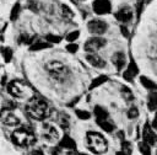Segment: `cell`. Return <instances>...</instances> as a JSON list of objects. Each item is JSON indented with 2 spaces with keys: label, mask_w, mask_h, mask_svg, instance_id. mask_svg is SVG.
I'll return each mask as SVG.
<instances>
[{
  "label": "cell",
  "mask_w": 157,
  "mask_h": 155,
  "mask_svg": "<svg viewBox=\"0 0 157 155\" xmlns=\"http://www.w3.org/2000/svg\"><path fill=\"white\" fill-rule=\"evenodd\" d=\"M26 112L33 119L42 121L47 118L50 113V107L45 100L42 97H31L26 105Z\"/></svg>",
  "instance_id": "1"
},
{
  "label": "cell",
  "mask_w": 157,
  "mask_h": 155,
  "mask_svg": "<svg viewBox=\"0 0 157 155\" xmlns=\"http://www.w3.org/2000/svg\"><path fill=\"white\" fill-rule=\"evenodd\" d=\"M87 144L91 151L94 154H103L108 149L107 140L104 137L97 132H88L87 133Z\"/></svg>",
  "instance_id": "2"
},
{
  "label": "cell",
  "mask_w": 157,
  "mask_h": 155,
  "mask_svg": "<svg viewBox=\"0 0 157 155\" xmlns=\"http://www.w3.org/2000/svg\"><path fill=\"white\" fill-rule=\"evenodd\" d=\"M11 139H12V143L18 145V146H28L31 144L34 143L36 138L33 135L32 132H29L27 128L25 127H20L17 128L12 135H11Z\"/></svg>",
  "instance_id": "3"
},
{
  "label": "cell",
  "mask_w": 157,
  "mask_h": 155,
  "mask_svg": "<svg viewBox=\"0 0 157 155\" xmlns=\"http://www.w3.org/2000/svg\"><path fill=\"white\" fill-rule=\"evenodd\" d=\"M45 69L58 81H63L65 79V76L67 75L66 66L60 62H50V63H48L45 65Z\"/></svg>",
  "instance_id": "4"
},
{
  "label": "cell",
  "mask_w": 157,
  "mask_h": 155,
  "mask_svg": "<svg viewBox=\"0 0 157 155\" xmlns=\"http://www.w3.org/2000/svg\"><path fill=\"white\" fill-rule=\"evenodd\" d=\"M7 92L17 98H23L29 96V89L21 81H11L7 85Z\"/></svg>",
  "instance_id": "5"
},
{
  "label": "cell",
  "mask_w": 157,
  "mask_h": 155,
  "mask_svg": "<svg viewBox=\"0 0 157 155\" xmlns=\"http://www.w3.org/2000/svg\"><path fill=\"white\" fill-rule=\"evenodd\" d=\"M107 41L102 37H93V38H90L88 41L85 42V50L86 52H90V53H94L97 50H99L101 48H103L105 46Z\"/></svg>",
  "instance_id": "6"
},
{
  "label": "cell",
  "mask_w": 157,
  "mask_h": 155,
  "mask_svg": "<svg viewBox=\"0 0 157 155\" xmlns=\"http://www.w3.org/2000/svg\"><path fill=\"white\" fill-rule=\"evenodd\" d=\"M87 28H88V31H90L92 34L99 36V34H103V33L107 31L108 25H107L104 21H102V20H91V21L87 23Z\"/></svg>",
  "instance_id": "7"
},
{
  "label": "cell",
  "mask_w": 157,
  "mask_h": 155,
  "mask_svg": "<svg viewBox=\"0 0 157 155\" xmlns=\"http://www.w3.org/2000/svg\"><path fill=\"white\" fill-rule=\"evenodd\" d=\"M92 7L94 14L97 15H105L109 14L112 10V4L109 0H94L92 2Z\"/></svg>",
  "instance_id": "8"
},
{
  "label": "cell",
  "mask_w": 157,
  "mask_h": 155,
  "mask_svg": "<svg viewBox=\"0 0 157 155\" xmlns=\"http://www.w3.org/2000/svg\"><path fill=\"white\" fill-rule=\"evenodd\" d=\"M42 135H43V138H44L47 141H49V143H53V141L58 140V138H59L58 130L55 129V127H53V125H50V124H44V125H43Z\"/></svg>",
  "instance_id": "9"
},
{
  "label": "cell",
  "mask_w": 157,
  "mask_h": 155,
  "mask_svg": "<svg viewBox=\"0 0 157 155\" xmlns=\"http://www.w3.org/2000/svg\"><path fill=\"white\" fill-rule=\"evenodd\" d=\"M137 74H139V68H137L136 63L134 62V59H130V63L128 64V68L123 74V78L128 81H131L132 78H135Z\"/></svg>",
  "instance_id": "10"
},
{
  "label": "cell",
  "mask_w": 157,
  "mask_h": 155,
  "mask_svg": "<svg viewBox=\"0 0 157 155\" xmlns=\"http://www.w3.org/2000/svg\"><path fill=\"white\" fill-rule=\"evenodd\" d=\"M115 18L120 22H129L132 18V11L129 6L121 7L118 12H115Z\"/></svg>",
  "instance_id": "11"
},
{
  "label": "cell",
  "mask_w": 157,
  "mask_h": 155,
  "mask_svg": "<svg viewBox=\"0 0 157 155\" xmlns=\"http://www.w3.org/2000/svg\"><path fill=\"white\" fill-rule=\"evenodd\" d=\"M142 139L145 143H147L148 145H153L155 141H156V138H155V134L152 132V128L150 127V124L146 122L145 125H144V129H142Z\"/></svg>",
  "instance_id": "12"
},
{
  "label": "cell",
  "mask_w": 157,
  "mask_h": 155,
  "mask_svg": "<svg viewBox=\"0 0 157 155\" xmlns=\"http://www.w3.org/2000/svg\"><path fill=\"white\" fill-rule=\"evenodd\" d=\"M86 59H87V62H88L91 65H93L94 68H104V66H105V62H104L99 55H97V54H94V53L87 54Z\"/></svg>",
  "instance_id": "13"
},
{
  "label": "cell",
  "mask_w": 157,
  "mask_h": 155,
  "mask_svg": "<svg viewBox=\"0 0 157 155\" xmlns=\"http://www.w3.org/2000/svg\"><path fill=\"white\" fill-rule=\"evenodd\" d=\"M112 62H113V64L115 65V68L118 70H121L124 68V65H125V62H126L125 60V54L123 52L114 53L113 57H112Z\"/></svg>",
  "instance_id": "14"
},
{
  "label": "cell",
  "mask_w": 157,
  "mask_h": 155,
  "mask_svg": "<svg viewBox=\"0 0 157 155\" xmlns=\"http://www.w3.org/2000/svg\"><path fill=\"white\" fill-rule=\"evenodd\" d=\"M58 146H59V148L72 149V150H75V149H76V144H75L74 139H72V138H70L69 135H64V137H63V139L60 140V143H59V145H58Z\"/></svg>",
  "instance_id": "15"
},
{
  "label": "cell",
  "mask_w": 157,
  "mask_h": 155,
  "mask_svg": "<svg viewBox=\"0 0 157 155\" xmlns=\"http://www.w3.org/2000/svg\"><path fill=\"white\" fill-rule=\"evenodd\" d=\"M2 123L6 124V125L12 127V125H17V124H20V119H18L15 114H12V113L9 112L6 116H2Z\"/></svg>",
  "instance_id": "16"
},
{
  "label": "cell",
  "mask_w": 157,
  "mask_h": 155,
  "mask_svg": "<svg viewBox=\"0 0 157 155\" xmlns=\"http://www.w3.org/2000/svg\"><path fill=\"white\" fill-rule=\"evenodd\" d=\"M93 112H94V116H96V121H105V119H108L109 114L102 106H96Z\"/></svg>",
  "instance_id": "17"
},
{
  "label": "cell",
  "mask_w": 157,
  "mask_h": 155,
  "mask_svg": "<svg viewBox=\"0 0 157 155\" xmlns=\"http://www.w3.org/2000/svg\"><path fill=\"white\" fill-rule=\"evenodd\" d=\"M107 80H108V76H107V75H99V76L94 78V79L92 80L91 85H90V90H93V89H96V87L101 86V85H102V84H104Z\"/></svg>",
  "instance_id": "18"
},
{
  "label": "cell",
  "mask_w": 157,
  "mask_h": 155,
  "mask_svg": "<svg viewBox=\"0 0 157 155\" xmlns=\"http://www.w3.org/2000/svg\"><path fill=\"white\" fill-rule=\"evenodd\" d=\"M140 82H141V85H142L144 87H146V89H148V90H155V89H157V85H156L152 80H150L148 78H146V76H140Z\"/></svg>",
  "instance_id": "19"
},
{
  "label": "cell",
  "mask_w": 157,
  "mask_h": 155,
  "mask_svg": "<svg viewBox=\"0 0 157 155\" xmlns=\"http://www.w3.org/2000/svg\"><path fill=\"white\" fill-rule=\"evenodd\" d=\"M58 123H59V125H60L63 129L69 128V125H70L69 116H66L65 113H60V114H59V117H58Z\"/></svg>",
  "instance_id": "20"
},
{
  "label": "cell",
  "mask_w": 157,
  "mask_h": 155,
  "mask_svg": "<svg viewBox=\"0 0 157 155\" xmlns=\"http://www.w3.org/2000/svg\"><path fill=\"white\" fill-rule=\"evenodd\" d=\"M50 44L49 42H42V41H38L36 42L34 44L31 46V50H42V49H47V48H50Z\"/></svg>",
  "instance_id": "21"
},
{
  "label": "cell",
  "mask_w": 157,
  "mask_h": 155,
  "mask_svg": "<svg viewBox=\"0 0 157 155\" xmlns=\"http://www.w3.org/2000/svg\"><path fill=\"white\" fill-rule=\"evenodd\" d=\"M148 108L151 111L157 109V92H151L148 95Z\"/></svg>",
  "instance_id": "22"
},
{
  "label": "cell",
  "mask_w": 157,
  "mask_h": 155,
  "mask_svg": "<svg viewBox=\"0 0 157 155\" xmlns=\"http://www.w3.org/2000/svg\"><path fill=\"white\" fill-rule=\"evenodd\" d=\"M20 12H21V5H20V2H16V4L13 5V7L11 9L10 20H11V21H16L17 17L20 16Z\"/></svg>",
  "instance_id": "23"
},
{
  "label": "cell",
  "mask_w": 157,
  "mask_h": 155,
  "mask_svg": "<svg viewBox=\"0 0 157 155\" xmlns=\"http://www.w3.org/2000/svg\"><path fill=\"white\" fill-rule=\"evenodd\" d=\"M97 123H98L99 127H101L104 132H107V133H110V132L114 130V125H113L110 122H108L107 119H105V121H97Z\"/></svg>",
  "instance_id": "24"
},
{
  "label": "cell",
  "mask_w": 157,
  "mask_h": 155,
  "mask_svg": "<svg viewBox=\"0 0 157 155\" xmlns=\"http://www.w3.org/2000/svg\"><path fill=\"white\" fill-rule=\"evenodd\" d=\"M53 155H76L75 150L72 149H66V148H59L53 153Z\"/></svg>",
  "instance_id": "25"
},
{
  "label": "cell",
  "mask_w": 157,
  "mask_h": 155,
  "mask_svg": "<svg viewBox=\"0 0 157 155\" xmlns=\"http://www.w3.org/2000/svg\"><path fill=\"white\" fill-rule=\"evenodd\" d=\"M139 149H140L142 155H151V148H150V145L147 143H145V141L140 143L139 144Z\"/></svg>",
  "instance_id": "26"
},
{
  "label": "cell",
  "mask_w": 157,
  "mask_h": 155,
  "mask_svg": "<svg viewBox=\"0 0 157 155\" xmlns=\"http://www.w3.org/2000/svg\"><path fill=\"white\" fill-rule=\"evenodd\" d=\"M2 57H4L5 63H10V60L12 59V50L7 47H4L2 48Z\"/></svg>",
  "instance_id": "27"
},
{
  "label": "cell",
  "mask_w": 157,
  "mask_h": 155,
  "mask_svg": "<svg viewBox=\"0 0 157 155\" xmlns=\"http://www.w3.org/2000/svg\"><path fill=\"white\" fill-rule=\"evenodd\" d=\"M121 151H123L124 154H126V155H130L131 151H132L131 144H130L129 141H126V140H123V141H121Z\"/></svg>",
  "instance_id": "28"
},
{
  "label": "cell",
  "mask_w": 157,
  "mask_h": 155,
  "mask_svg": "<svg viewBox=\"0 0 157 155\" xmlns=\"http://www.w3.org/2000/svg\"><path fill=\"white\" fill-rule=\"evenodd\" d=\"M75 113H76V116L80 118V119H88L90 117H91V114H90V112H87V111H83V109H76L75 111Z\"/></svg>",
  "instance_id": "29"
},
{
  "label": "cell",
  "mask_w": 157,
  "mask_h": 155,
  "mask_svg": "<svg viewBox=\"0 0 157 155\" xmlns=\"http://www.w3.org/2000/svg\"><path fill=\"white\" fill-rule=\"evenodd\" d=\"M78 37H80V31H72V32L67 33L66 41H67V42H74V41H76Z\"/></svg>",
  "instance_id": "30"
},
{
  "label": "cell",
  "mask_w": 157,
  "mask_h": 155,
  "mask_svg": "<svg viewBox=\"0 0 157 155\" xmlns=\"http://www.w3.org/2000/svg\"><path fill=\"white\" fill-rule=\"evenodd\" d=\"M61 11H63V16H64V17L71 18V17L74 16L72 11H71V10H70V7H69V6H66V5H61Z\"/></svg>",
  "instance_id": "31"
},
{
  "label": "cell",
  "mask_w": 157,
  "mask_h": 155,
  "mask_svg": "<svg viewBox=\"0 0 157 155\" xmlns=\"http://www.w3.org/2000/svg\"><path fill=\"white\" fill-rule=\"evenodd\" d=\"M45 39H47V42H49V43H59V42L61 41L60 36H55V34H50V33L45 36Z\"/></svg>",
  "instance_id": "32"
},
{
  "label": "cell",
  "mask_w": 157,
  "mask_h": 155,
  "mask_svg": "<svg viewBox=\"0 0 157 155\" xmlns=\"http://www.w3.org/2000/svg\"><path fill=\"white\" fill-rule=\"evenodd\" d=\"M121 93H123V96H124L126 100H129V101H132V100H134V95L131 93V91H130L128 87H123V89H121Z\"/></svg>",
  "instance_id": "33"
},
{
  "label": "cell",
  "mask_w": 157,
  "mask_h": 155,
  "mask_svg": "<svg viewBox=\"0 0 157 155\" xmlns=\"http://www.w3.org/2000/svg\"><path fill=\"white\" fill-rule=\"evenodd\" d=\"M137 116H139V109H137L136 107H130L129 111H128V117H129L130 119H134V118H136Z\"/></svg>",
  "instance_id": "34"
},
{
  "label": "cell",
  "mask_w": 157,
  "mask_h": 155,
  "mask_svg": "<svg viewBox=\"0 0 157 155\" xmlns=\"http://www.w3.org/2000/svg\"><path fill=\"white\" fill-rule=\"evenodd\" d=\"M142 9H144V0H137L136 1V17L137 18L141 16Z\"/></svg>",
  "instance_id": "35"
},
{
  "label": "cell",
  "mask_w": 157,
  "mask_h": 155,
  "mask_svg": "<svg viewBox=\"0 0 157 155\" xmlns=\"http://www.w3.org/2000/svg\"><path fill=\"white\" fill-rule=\"evenodd\" d=\"M77 49H78V46L75 44V43H70V44L66 46V50H67L69 53H76Z\"/></svg>",
  "instance_id": "36"
},
{
  "label": "cell",
  "mask_w": 157,
  "mask_h": 155,
  "mask_svg": "<svg viewBox=\"0 0 157 155\" xmlns=\"http://www.w3.org/2000/svg\"><path fill=\"white\" fill-rule=\"evenodd\" d=\"M15 106H16V105H15L12 101H6V102L4 103V106H2V107H4L2 109H5V108H7V109H13Z\"/></svg>",
  "instance_id": "37"
},
{
  "label": "cell",
  "mask_w": 157,
  "mask_h": 155,
  "mask_svg": "<svg viewBox=\"0 0 157 155\" xmlns=\"http://www.w3.org/2000/svg\"><path fill=\"white\" fill-rule=\"evenodd\" d=\"M120 31H121V34H123L124 37H126V38L129 37L130 33H129V31H128V28H126L125 26H120Z\"/></svg>",
  "instance_id": "38"
},
{
  "label": "cell",
  "mask_w": 157,
  "mask_h": 155,
  "mask_svg": "<svg viewBox=\"0 0 157 155\" xmlns=\"http://www.w3.org/2000/svg\"><path fill=\"white\" fill-rule=\"evenodd\" d=\"M27 5H28V7H29L31 10H33V11H36V12L38 11V10H37V6H36V4H34V1H33V0H29Z\"/></svg>",
  "instance_id": "39"
},
{
  "label": "cell",
  "mask_w": 157,
  "mask_h": 155,
  "mask_svg": "<svg viewBox=\"0 0 157 155\" xmlns=\"http://www.w3.org/2000/svg\"><path fill=\"white\" fill-rule=\"evenodd\" d=\"M29 155H44V154H43V151H42V150H39V149H36V150H32Z\"/></svg>",
  "instance_id": "40"
},
{
  "label": "cell",
  "mask_w": 157,
  "mask_h": 155,
  "mask_svg": "<svg viewBox=\"0 0 157 155\" xmlns=\"http://www.w3.org/2000/svg\"><path fill=\"white\" fill-rule=\"evenodd\" d=\"M152 128H156V129H157V118L153 119V122H152Z\"/></svg>",
  "instance_id": "41"
},
{
  "label": "cell",
  "mask_w": 157,
  "mask_h": 155,
  "mask_svg": "<svg viewBox=\"0 0 157 155\" xmlns=\"http://www.w3.org/2000/svg\"><path fill=\"white\" fill-rule=\"evenodd\" d=\"M118 135H119V138H120L121 140L124 139V133H123V132H119V133H118Z\"/></svg>",
  "instance_id": "42"
},
{
  "label": "cell",
  "mask_w": 157,
  "mask_h": 155,
  "mask_svg": "<svg viewBox=\"0 0 157 155\" xmlns=\"http://www.w3.org/2000/svg\"><path fill=\"white\" fill-rule=\"evenodd\" d=\"M5 81H6V76L4 75V76H2V81H1V85H2V86L5 85Z\"/></svg>",
  "instance_id": "43"
},
{
  "label": "cell",
  "mask_w": 157,
  "mask_h": 155,
  "mask_svg": "<svg viewBox=\"0 0 157 155\" xmlns=\"http://www.w3.org/2000/svg\"><path fill=\"white\" fill-rule=\"evenodd\" d=\"M115 155H126V154H124V153H123V151H118V153H117V154H115Z\"/></svg>",
  "instance_id": "44"
},
{
  "label": "cell",
  "mask_w": 157,
  "mask_h": 155,
  "mask_svg": "<svg viewBox=\"0 0 157 155\" xmlns=\"http://www.w3.org/2000/svg\"><path fill=\"white\" fill-rule=\"evenodd\" d=\"M155 118H157V113H156V117H155Z\"/></svg>",
  "instance_id": "45"
},
{
  "label": "cell",
  "mask_w": 157,
  "mask_h": 155,
  "mask_svg": "<svg viewBox=\"0 0 157 155\" xmlns=\"http://www.w3.org/2000/svg\"><path fill=\"white\" fill-rule=\"evenodd\" d=\"M81 155H83V154H81Z\"/></svg>",
  "instance_id": "46"
},
{
  "label": "cell",
  "mask_w": 157,
  "mask_h": 155,
  "mask_svg": "<svg viewBox=\"0 0 157 155\" xmlns=\"http://www.w3.org/2000/svg\"><path fill=\"white\" fill-rule=\"evenodd\" d=\"M81 1H82V0H81Z\"/></svg>",
  "instance_id": "47"
},
{
  "label": "cell",
  "mask_w": 157,
  "mask_h": 155,
  "mask_svg": "<svg viewBox=\"0 0 157 155\" xmlns=\"http://www.w3.org/2000/svg\"><path fill=\"white\" fill-rule=\"evenodd\" d=\"M156 155H157V154H156Z\"/></svg>",
  "instance_id": "48"
}]
</instances>
